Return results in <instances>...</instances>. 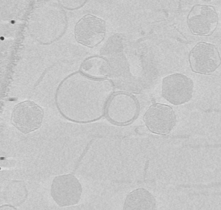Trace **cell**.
I'll return each instance as SVG.
<instances>
[{
  "label": "cell",
  "instance_id": "6da1fadb",
  "mask_svg": "<svg viewBox=\"0 0 221 210\" xmlns=\"http://www.w3.org/2000/svg\"><path fill=\"white\" fill-rule=\"evenodd\" d=\"M194 83L188 76L176 73L168 75L163 80L162 94L163 97L175 105L186 103L192 99Z\"/></svg>",
  "mask_w": 221,
  "mask_h": 210
},
{
  "label": "cell",
  "instance_id": "7a4b0ae2",
  "mask_svg": "<svg viewBox=\"0 0 221 210\" xmlns=\"http://www.w3.org/2000/svg\"><path fill=\"white\" fill-rule=\"evenodd\" d=\"M82 193L81 183L73 174L57 176L51 186V196L60 207L73 205L79 202Z\"/></svg>",
  "mask_w": 221,
  "mask_h": 210
},
{
  "label": "cell",
  "instance_id": "3957f363",
  "mask_svg": "<svg viewBox=\"0 0 221 210\" xmlns=\"http://www.w3.org/2000/svg\"><path fill=\"white\" fill-rule=\"evenodd\" d=\"M43 109L33 101L26 100L14 107L11 114L12 124L21 132L27 134L36 130L42 124Z\"/></svg>",
  "mask_w": 221,
  "mask_h": 210
},
{
  "label": "cell",
  "instance_id": "277c9868",
  "mask_svg": "<svg viewBox=\"0 0 221 210\" xmlns=\"http://www.w3.org/2000/svg\"><path fill=\"white\" fill-rule=\"evenodd\" d=\"M189 61L192 71L203 74L214 72L221 63L219 52L214 45L207 42H200L191 50Z\"/></svg>",
  "mask_w": 221,
  "mask_h": 210
},
{
  "label": "cell",
  "instance_id": "5b68a950",
  "mask_svg": "<svg viewBox=\"0 0 221 210\" xmlns=\"http://www.w3.org/2000/svg\"><path fill=\"white\" fill-rule=\"evenodd\" d=\"M138 111V104L135 98L128 94L120 92L114 95L109 99L106 113L111 121L123 124L134 119Z\"/></svg>",
  "mask_w": 221,
  "mask_h": 210
},
{
  "label": "cell",
  "instance_id": "8992f818",
  "mask_svg": "<svg viewBox=\"0 0 221 210\" xmlns=\"http://www.w3.org/2000/svg\"><path fill=\"white\" fill-rule=\"evenodd\" d=\"M105 25L100 18L91 14L84 16L77 23L75 28V37L81 44L89 47H94L103 40Z\"/></svg>",
  "mask_w": 221,
  "mask_h": 210
},
{
  "label": "cell",
  "instance_id": "52a82bcc",
  "mask_svg": "<svg viewBox=\"0 0 221 210\" xmlns=\"http://www.w3.org/2000/svg\"><path fill=\"white\" fill-rule=\"evenodd\" d=\"M188 24L194 34L208 36L216 29L218 18L214 8L209 5L198 4L194 6L188 17Z\"/></svg>",
  "mask_w": 221,
  "mask_h": 210
},
{
  "label": "cell",
  "instance_id": "ba28073f",
  "mask_svg": "<svg viewBox=\"0 0 221 210\" xmlns=\"http://www.w3.org/2000/svg\"><path fill=\"white\" fill-rule=\"evenodd\" d=\"M144 119L151 131L163 135L170 133L176 122L173 109L169 105L161 103L154 104L150 106L145 113Z\"/></svg>",
  "mask_w": 221,
  "mask_h": 210
},
{
  "label": "cell",
  "instance_id": "9c48e42d",
  "mask_svg": "<svg viewBox=\"0 0 221 210\" xmlns=\"http://www.w3.org/2000/svg\"><path fill=\"white\" fill-rule=\"evenodd\" d=\"M154 199L150 193L143 188L130 193L127 196L124 205L125 210H150L155 206Z\"/></svg>",
  "mask_w": 221,
  "mask_h": 210
},
{
  "label": "cell",
  "instance_id": "30bf717a",
  "mask_svg": "<svg viewBox=\"0 0 221 210\" xmlns=\"http://www.w3.org/2000/svg\"><path fill=\"white\" fill-rule=\"evenodd\" d=\"M81 69L86 75L96 79L102 78L107 74L105 61L97 56H93L86 59L82 64Z\"/></svg>",
  "mask_w": 221,
  "mask_h": 210
}]
</instances>
